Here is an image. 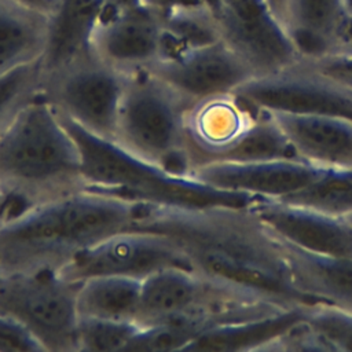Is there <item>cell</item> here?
I'll return each mask as SVG.
<instances>
[{
	"label": "cell",
	"instance_id": "6da1fadb",
	"mask_svg": "<svg viewBox=\"0 0 352 352\" xmlns=\"http://www.w3.org/2000/svg\"><path fill=\"white\" fill-rule=\"evenodd\" d=\"M131 228L170 238L192 270L206 276L287 307L319 304L293 286L274 234L250 206L184 209L144 205Z\"/></svg>",
	"mask_w": 352,
	"mask_h": 352
},
{
	"label": "cell",
	"instance_id": "7a4b0ae2",
	"mask_svg": "<svg viewBox=\"0 0 352 352\" xmlns=\"http://www.w3.org/2000/svg\"><path fill=\"white\" fill-rule=\"evenodd\" d=\"M143 206L87 188L30 206L0 227V271L60 270L82 250L129 230Z\"/></svg>",
	"mask_w": 352,
	"mask_h": 352
},
{
	"label": "cell",
	"instance_id": "3957f363",
	"mask_svg": "<svg viewBox=\"0 0 352 352\" xmlns=\"http://www.w3.org/2000/svg\"><path fill=\"white\" fill-rule=\"evenodd\" d=\"M0 187L26 208L85 190L77 143L41 94L0 132Z\"/></svg>",
	"mask_w": 352,
	"mask_h": 352
},
{
	"label": "cell",
	"instance_id": "277c9868",
	"mask_svg": "<svg viewBox=\"0 0 352 352\" xmlns=\"http://www.w3.org/2000/svg\"><path fill=\"white\" fill-rule=\"evenodd\" d=\"M59 117L77 143L87 190L144 205L184 209L249 208L260 198L217 188L192 175L170 172Z\"/></svg>",
	"mask_w": 352,
	"mask_h": 352
},
{
	"label": "cell",
	"instance_id": "5b68a950",
	"mask_svg": "<svg viewBox=\"0 0 352 352\" xmlns=\"http://www.w3.org/2000/svg\"><path fill=\"white\" fill-rule=\"evenodd\" d=\"M192 104L150 72L126 77L114 140L170 172L191 175L186 116Z\"/></svg>",
	"mask_w": 352,
	"mask_h": 352
},
{
	"label": "cell",
	"instance_id": "8992f818",
	"mask_svg": "<svg viewBox=\"0 0 352 352\" xmlns=\"http://www.w3.org/2000/svg\"><path fill=\"white\" fill-rule=\"evenodd\" d=\"M287 308L293 307L275 302L261 294L194 270L169 268L143 280L138 324L150 326L170 319H198L209 330Z\"/></svg>",
	"mask_w": 352,
	"mask_h": 352
},
{
	"label": "cell",
	"instance_id": "52a82bcc",
	"mask_svg": "<svg viewBox=\"0 0 352 352\" xmlns=\"http://www.w3.org/2000/svg\"><path fill=\"white\" fill-rule=\"evenodd\" d=\"M80 283L59 270L0 271V315L29 331L43 351L76 352Z\"/></svg>",
	"mask_w": 352,
	"mask_h": 352
},
{
	"label": "cell",
	"instance_id": "ba28073f",
	"mask_svg": "<svg viewBox=\"0 0 352 352\" xmlns=\"http://www.w3.org/2000/svg\"><path fill=\"white\" fill-rule=\"evenodd\" d=\"M126 77L89 52L43 77L41 95L60 116L114 140Z\"/></svg>",
	"mask_w": 352,
	"mask_h": 352
},
{
	"label": "cell",
	"instance_id": "9c48e42d",
	"mask_svg": "<svg viewBox=\"0 0 352 352\" xmlns=\"http://www.w3.org/2000/svg\"><path fill=\"white\" fill-rule=\"evenodd\" d=\"M220 38L263 77L301 62L285 25L265 0H209Z\"/></svg>",
	"mask_w": 352,
	"mask_h": 352
},
{
	"label": "cell",
	"instance_id": "30bf717a",
	"mask_svg": "<svg viewBox=\"0 0 352 352\" xmlns=\"http://www.w3.org/2000/svg\"><path fill=\"white\" fill-rule=\"evenodd\" d=\"M169 268L192 270L183 250L170 238L129 228L82 250L59 272L74 282L103 275L144 280Z\"/></svg>",
	"mask_w": 352,
	"mask_h": 352
},
{
	"label": "cell",
	"instance_id": "8fae6325",
	"mask_svg": "<svg viewBox=\"0 0 352 352\" xmlns=\"http://www.w3.org/2000/svg\"><path fill=\"white\" fill-rule=\"evenodd\" d=\"M236 94L254 109L293 114H326L352 120V88L301 60L282 72L254 77Z\"/></svg>",
	"mask_w": 352,
	"mask_h": 352
},
{
	"label": "cell",
	"instance_id": "7c38bea8",
	"mask_svg": "<svg viewBox=\"0 0 352 352\" xmlns=\"http://www.w3.org/2000/svg\"><path fill=\"white\" fill-rule=\"evenodd\" d=\"M91 54L125 76L147 72L164 56L161 15L143 4L104 11L91 40Z\"/></svg>",
	"mask_w": 352,
	"mask_h": 352
},
{
	"label": "cell",
	"instance_id": "4fadbf2b",
	"mask_svg": "<svg viewBox=\"0 0 352 352\" xmlns=\"http://www.w3.org/2000/svg\"><path fill=\"white\" fill-rule=\"evenodd\" d=\"M147 72L191 104L234 94L254 78L250 67L223 41L164 58Z\"/></svg>",
	"mask_w": 352,
	"mask_h": 352
},
{
	"label": "cell",
	"instance_id": "5bb4252c",
	"mask_svg": "<svg viewBox=\"0 0 352 352\" xmlns=\"http://www.w3.org/2000/svg\"><path fill=\"white\" fill-rule=\"evenodd\" d=\"M322 170L300 160L212 161L195 166L191 175L217 188L282 199L314 182Z\"/></svg>",
	"mask_w": 352,
	"mask_h": 352
},
{
	"label": "cell",
	"instance_id": "9a60e30c",
	"mask_svg": "<svg viewBox=\"0 0 352 352\" xmlns=\"http://www.w3.org/2000/svg\"><path fill=\"white\" fill-rule=\"evenodd\" d=\"M250 209L278 236L304 250L352 258V224L308 208L258 198Z\"/></svg>",
	"mask_w": 352,
	"mask_h": 352
},
{
	"label": "cell",
	"instance_id": "2e32d148",
	"mask_svg": "<svg viewBox=\"0 0 352 352\" xmlns=\"http://www.w3.org/2000/svg\"><path fill=\"white\" fill-rule=\"evenodd\" d=\"M258 111L260 109L252 107L236 94L194 103L186 116L194 168L217 161L235 147L254 124Z\"/></svg>",
	"mask_w": 352,
	"mask_h": 352
},
{
	"label": "cell",
	"instance_id": "e0dca14e",
	"mask_svg": "<svg viewBox=\"0 0 352 352\" xmlns=\"http://www.w3.org/2000/svg\"><path fill=\"white\" fill-rule=\"evenodd\" d=\"M268 113L301 161L319 169L352 170V120L326 114Z\"/></svg>",
	"mask_w": 352,
	"mask_h": 352
},
{
	"label": "cell",
	"instance_id": "ac0fdd59",
	"mask_svg": "<svg viewBox=\"0 0 352 352\" xmlns=\"http://www.w3.org/2000/svg\"><path fill=\"white\" fill-rule=\"evenodd\" d=\"M274 236L285 258L292 283L302 296L315 302L352 312L351 257L312 253L289 243L276 234Z\"/></svg>",
	"mask_w": 352,
	"mask_h": 352
},
{
	"label": "cell",
	"instance_id": "d6986e66",
	"mask_svg": "<svg viewBox=\"0 0 352 352\" xmlns=\"http://www.w3.org/2000/svg\"><path fill=\"white\" fill-rule=\"evenodd\" d=\"M104 11L102 0L56 1L50 14L45 47L40 58L43 77L91 52V40Z\"/></svg>",
	"mask_w": 352,
	"mask_h": 352
},
{
	"label": "cell",
	"instance_id": "ffe728a7",
	"mask_svg": "<svg viewBox=\"0 0 352 352\" xmlns=\"http://www.w3.org/2000/svg\"><path fill=\"white\" fill-rule=\"evenodd\" d=\"M311 305H298L274 314L254 316L212 327L195 338L187 351L245 352L270 351L271 345L307 318Z\"/></svg>",
	"mask_w": 352,
	"mask_h": 352
},
{
	"label": "cell",
	"instance_id": "44dd1931",
	"mask_svg": "<svg viewBox=\"0 0 352 352\" xmlns=\"http://www.w3.org/2000/svg\"><path fill=\"white\" fill-rule=\"evenodd\" d=\"M348 15L344 0H287L285 28L302 60H316L337 51Z\"/></svg>",
	"mask_w": 352,
	"mask_h": 352
},
{
	"label": "cell",
	"instance_id": "7402d4cb",
	"mask_svg": "<svg viewBox=\"0 0 352 352\" xmlns=\"http://www.w3.org/2000/svg\"><path fill=\"white\" fill-rule=\"evenodd\" d=\"M48 19L18 0H0V76L40 60Z\"/></svg>",
	"mask_w": 352,
	"mask_h": 352
},
{
	"label": "cell",
	"instance_id": "603a6c76",
	"mask_svg": "<svg viewBox=\"0 0 352 352\" xmlns=\"http://www.w3.org/2000/svg\"><path fill=\"white\" fill-rule=\"evenodd\" d=\"M143 280L126 276H92L81 280L77 293L78 318L136 322Z\"/></svg>",
	"mask_w": 352,
	"mask_h": 352
},
{
	"label": "cell",
	"instance_id": "cb8c5ba5",
	"mask_svg": "<svg viewBox=\"0 0 352 352\" xmlns=\"http://www.w3.org/2000/svg\"><path fill=\"white\" fill-rule=\"evenodd\" d=\"M164 58L221 41L214 12L208 1L176 7L161 15Z\"/></svg>",
	"mask_w": 352,
	"mask_h": 352
},
{
	"label": "cell",
	"instance_id": "d4e9b609",
	"mask_svg": "<svg viewBox=\"0 0 352 352\" xmlns=\"http://www.w3.org/2000/svg\"><path fill=\"white\" fill-rule=\"evenodd\" d=\"M278 201L346 219L352 216V170L323 169L314 182Z\"/></svg>",
	"mask_w": 352,
	"mask_h": 352
},
{
	"label": "cell",
	"instance_id": "484cf974",
	"mask_svg": "<svg viewBox=\"0 0 352 352\" xmlns=\"http://www.w3.org/2000/svg\"><path fill=\"white\" fill-rule=\"evenodd\" d=\"M272 160L300 158L271 113L260 109L254 124L241 142L217 161L250 162Z\"/></svg>",
	"mask_w": 352,
	"mask_h": 352
},
{
	"label": "cell",
	"instance_id": "4316f807",
	"mask_svg": "<svg viewBox=\"0 0 352 352\" xmlns=\"http://www.w3.org/2000/svg\"><path fill=\"white\" fill-rule=\"evenodd\" d=\"M140 326L136 322H116L78 318L77 351L114 352L126 351L135 340Z\"/></svg>",
	"mask_w": 352,
	"mask_h": 352
},
{
	"label": "cell",
	"instance_id": "83f0119b",
	"mask_svg": "<svg viewBox=\"0 0 352 352\" xmlns=\"http://www.w3.org/2000/svg\"><path fill=\"white\" fill-rule=\"evenodd\" d=\"M41 87L40 60L0 76V132L28 102L41 94Z\"/></svg>",
	"mask_w": 352,
	"mask_h": 352
},
{
	"label": "cell",
	"instance_id": "f1b7e54d",
	"mask_svg": "<svg viewBox=\"0 0 352 352\" xmlns=\"http://www.w3.org/2000/svg\"><path fill=\"white\" fill-rule=\"evenodd\" d=\"M305 320L331 351L352 352V312L319 302L308 308Z\"/></svg>",
	"mask_w": 352,
	"mask_h": 352
},
{
	"label": "cell",
	"instance_id": "f546056e",
	"mask_svg": "<svg viewBox=\"0 0 352 352\" xmlns=\"http://www.w3.org/2000/svg\"><path fill=\"white\" fill-rule=\"evenodd\" d=\"M43 351L40 344L16 322L0 315V352Z\"/></svg>",
	"mask_w": 352,
	"mask_h": 352
},
{
	"label": "cell",
	"instance_id": "4dcf8cb0",
	"mask_svg": "<svg viewBox=\"0 0 352 352\" xmlns=\"http://www.w3.org/2000/svg\"><path fill=\"white\" fill-rule=\"evenodd\" d=\"M308 63L330 78L352 88V51L331 52Z\"/></svg>",
	"mask_w": 352,
	"mask_h": 352
},
{
	"label": "cell",
	"instance_id": "1f68e13d",
	"mask_svg": "<svg viewBox=\"0 0 352 352\" xmlns=\"http://www.w3.org/2000/svg\"><path fill=\"white\" fill-rule=\"evenodd\" d=\"M143 6L157 11L160 15L180 7V6H187V4H197V3H204L208 0H140Z\"/></svg>",
	"mask_w": 352,
	"mask_h": 352
},
{
	"label": "cell",
	"instance_id": "d6a6232c",
	"mask_svg": "<svg viewBox=\"0 0 352 352\" xmlns=\"http://www.w3.org/2000/svg\"><path fill=\"white\" fill-rule=\"evenodd\" d=\"M25 208L21 202H18L16 199L11 198V197H6L0 199V227L7 223L10 219H12L14 216L19 214L21 212H23Z\"/></svg>",
	"mask_w": 352,
	"mask_h": 352
},
{
	"label": "cell",
	"instance_id": "836d02e7",
	"mask_svg": "<svg viewBox=\"0 0 352 352\" xmlns=\"http://www.w3.org/2000/svg\"><path fill=\"white\" fill-rule=\"evenodd\" d=\"M337 51H352V14L348 12L337 41ZM336 51V52H337Z\"/></svg>",
	"mask_w": 352,
	"mask_h": 352
},
{
	"label": "cell",
	"instance_id": "e575fe53",
	"mask_svg": "<svg viewBox=\"0 0 352 352\" xmlns=\"http://www.w3.org/2000/svg\"><path fill=\"white\" fill-rule=\"evenodd\" d=\"M18 1L36 10V11L50 15L52 12V10L55 8V4L58 0H18Z\"/></svg>",
	"mask_w": 352,
	"mask_h": 352
},
{
	"label": "cell",
	"instance_id": "d590c367",
	"mask_svg": "<svg viewBox=\"0 0 352 352\" xmlns=\"http://www.w3.org/2000/svg\"><path fill=\"white\" fill-rule=\"evenodd\" d=\"M106 11H118L125 8H132L142 4L140 0H102Z\"/></svg>",
	"mask_w": 352,
	"mask_h": 352
},
{
	"label": "cell",
	"instance_id": "8d00e7d4",
	"mask_svg": "<svg viewBox=\"0 0 352 352\" xmlns=\"http://www.w3.org/2000/svg\"><path fill=\"white\" fill-rule=\"evenodd\" d=\"M271 11L276 15V18L285 25L286 11H287V0H265Z\"/></svg>",
	"mask_w": 352,
	"mask_h": 352
},
{
	"label": "cell",
	"instance_id": "74e56055",
	"mask_svg": "<svg viewBox=\"0 0 352 352\" xmlns=\"http://www.w3.org/2000/svg\"><path fill=\"white\" fill-rule=\"evenodd\" d=\"M344 4H345V8L349 14H352V0H344Z\"/></svg>",
	"mask_w": 352,
	"mask_h": 352
},
{
	"label": "cell",
	"instance_id": "f35d334b",
	"mask_svg": "<svg viewBox=\"0 0 352 352\" xmlns=\"http://www.w3.org/2000/svg\"><path fill=\"white\" fill-rule=\"evenodd\" d=\"M6 197H10V195L6 194V192L1 190V187H0V199H1V198H6Z\"/></svg>",
	"mask_w": 352,
	"mask_h": 352
},
{
	"label": "cell",
	"instance_id": "ab89813d",
	"mask_svg": "<svg viewBox=\"0 0 352 352\" xmlns=\"http://www.w3.org/2000/svg\"><path fill=\"white\" fill-rule=\"evenodd\" d=\"M345 220H348V221H349V223H351V224H352V216H349V217H346V219H345Z\"/></svg>",
	"mask_w": 352,
	"mask_h": 352
}]
</instances>
